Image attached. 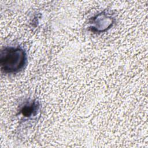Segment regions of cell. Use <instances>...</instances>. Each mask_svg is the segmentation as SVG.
Returning <instances> with one entry per match:
<instances>
[{
	"instance_id": "obj_2",
	"label": "cell",
	"mask_w": 148,
	"mask_h": 148,
	"mask_svg": "<svg viewBox=\"0 0 148 148\" xmlns=\"http://www.w3.org/2000/svg\"><path fill=\"white\" fill-rule=\"evenodd\" d=\"M93 23L95 24L94 26H92L94 29H95L96 31H102L106 29L111 25L112 24V21L110 17L99 14V16H97V18L94 19Z\"/></svg>"
},
{
	"instance_id": "obj_1",
	"label": "cell",
	"mask_w": 148,
	"mask_h": 148,
	"mask_svg": "<svg viewBox=\"0 0 148 148\" xmlns=\"http://www.w3.org/2000/svg\"><path fill=\"white\" fill-rule=\"evenodd\" d=\"M26 55L19 47H7L2 50L0 56L1 69L5 73H15L25 64Z\"/></svg>"
},
{
	"instance_id": "obj_3",
	"label": "cell",
	"mask_w": 148,
	"mask_h": 148,
	"mask_svg": "<svg viewBox=\"0 0 148 148\" xmlns=\"http://www.w3.org/2000/svg\"><path fill=\"white\" fill-rule=\"evenodd\" d=\"M37 109V105L35 103L24 106L22 109V113L25 116H30Z\"/></svg>"
}]
</instances>
